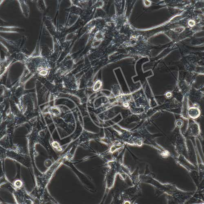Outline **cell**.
<instances>
[{"label":"cell","mask_w":204,"mask_h":204,"mask_svg":"<svg viewBox=\"0 0 204 204\" xmlns=\"http://www.w3.org/2000/svg\"><path fill=\"white\" fill-rule=\"evenodd\" d=\"M200 114V110L199 109L195 107H191L188 110L189 116L193 119H195L199 117Z\"/></svg>","instance_id":"6da1fadb"},{"label":"cell","mask_w":204,"mask_h":204,"mask_svg":"<svg viewBox=\"0 0 204 204\" xmlns=\"http://www.w3.org/2000/svg\"><path fill=\"white\" fill-rule=\"evenodd\" d=\"M19 3H20V6L22 12L24 15L25 17H28L29 15V8L28 7L27 4H26L25 1H19Z\"/></svg>","instance_id":"7a4b0ae2"},{"label":"cell","mask_w":204,"mask_h":204,"mask_svg":"<svg viewBox=\"0 0 204 204\" xmlns=\"http://www.w3.org/2000/svg\"><path fill=\"white\" fill-rule=\"evenodd\" d=\"M100 86H101V82L100 81H98L94 85V91L98 90L100 89Z\"/></svg>","instance_id":"3957f363"}]
</instances>
